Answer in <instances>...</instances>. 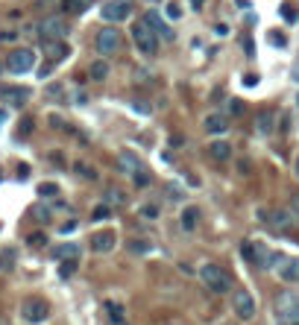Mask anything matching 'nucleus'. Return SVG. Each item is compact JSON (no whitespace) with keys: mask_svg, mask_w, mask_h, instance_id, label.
<instances>
[{"mask_svg":"<svg viewBox=\"0 0 299 325\" xmlns=\"http://www.w3.org/2000/svg\"><path fill=\"white\" fill-rule=\"evenodd\" d=\"M73 167H76V173H79L82 179H97V170H94V167H88L85 161H76Z\"/></svg>","mask_w":299,"mask_h":325,"instance_id":"obj_28","label":"nucleus"},{"mask_svg":"<svg viewBox=\"0 0 299 325\" xmlns=\"http://www.w3.org/2000/svg\"><path fill=\"white\" fill-rule=\"evenodd\" d=\"M15 267V249H3L0 252V270H12Z\"/></svg>","mask_w":299,"mask_h":325,"instance_id":"obj_27","label":"nucleus"},{"mask_svg":"<svg viewBox=\"0 0 299 325\" xmlns=\"http://www.w3.org/2000/svg\"><path fill=\"white\" fill-rule=\"evenodd\" d=\"M106 202H109V205L123 208V205H126V196H123V191H120V188H106Z\"/></svg>","mask_w":299,"mask_h":325,"instance_id":"obj_24","label":"nucleus"},{"mask_svg":"<svg viewBox=\"0 0 299 325\" xmlns=\"http://www.w3.org/2000/svg\"><path fill=\"white\" fill-rule=\"evenodd\" d=\"M21 320L29 325H41L50 320V305L44 302V299H38V296H29V299H23L21 302Z\"/></svg>","mask_w":299,"mask_h":325,"instance_id":"obj_3","label":"nucleus"},{"mask_svg":"<svg viewBox=\"0 0 299 325\" xmlns=\"http://www.w3.org/2000/svg\"><path fill=\"white\" fill-rule=\"evenodd\" d=\"M244 85H250V88L258 85V73H247V76H244Z\"/></svg>","mask_w":299,"mask_h":325,"instance_id":"obj_40","label":"nucleus"},{"mask_svg":"<svg viewBox=\"0 0 299 325\" xmlns=\"http://www.w3.org/2000/svg\"><path fill=\"white\" fill-rule=\"evenodd\" d=\"M150 249H153V246H150L147 240H138V238H135V240H129V252H135V255H147Z\"/></svg>","mask_w":299,"mask_h":325,"instance_id":"obj_26","label":"nucleus"},{"mask_svg":"<svg viewBox=\"0 0 299 325\" xmlns=\"http://www.w3.org/2000/svg\"><path fill=\"white\" fill-rule=\"evenodd\" d=\"M18 38V32H0V41H15Z\"/></svg>","mask_w":299,"mask_h":325,"instance_id":"obj_44","label":"nucleus"},{"mask_svg":"<svg viewBox=\"0 0 299 325\" xmlns=\"http://www.w3.org/2000/svg\"><path fill=\"white\" fill-rule=\"evenodd\" d=\"M208 155L214 161H229L232 158V147L226 141H214V144H208Z\"/></svg>","mask_w":299,"mask_h":325,"instance_id":"obj_19","label":"nucleus"},{"mask_svg":"<svg viewBox=\"0 0 299 325\" xmlns=\"http://www.w3.org/2000/svg\"><path fill=\"white\" fill-rule=\"evenodd\" d=\"M132 179H135V185H138V188H147V185H150V173H147L144 167H141V170H138Z\"/></svg>","mask_w":299,"mask_h":325,"instance_id":"obj_34","label":"nucleus"},{"mask_svg":"<svg viewBox=\"0 0 299 325\" xmlns=\"http://www.w3.org/2000/svg\"><path fill=\"white\" fill-rule=\"evenodd\" d=\"M29 88H21V85H0V100L3 103H9V106H23L26 100H29Z\"/></svg>","mask_w":299,"mask_h":325,"instance_id":"obj_10","label":"nucleus"},{"mask_svg":"<svg viewBox=\"0 0 299 325\" xmlns=\"http://www.w3.org/2000/svg\"><path fill=\"white\" fill-rule=\"evenodd\" d=\"M100 15L109 21V23H120V21H126L129 15H132V0H106L103 3V9H100Z\"/></svg>","mask_w":299,"mask_h":325,"instance_id":"obj_4","label":"nucleus"},{"mask_svg":"<svg viewBox=\"0 0 299 325\" xmlns=\"http://www.w3.org/2000/svg\"><path fill=\"white\" fill-rule=\"evenodd\" d=\"M117 167H120V173H126V176H135V173L141 170V161H138V155H135L132 150H123V152L117 155Z\"/></svg>","mask_w":299,"mask_h":325,"instance_id":"obj_13","label":"nucleus"},{"mask_svg":"<svg viewBox=\"0 0 299 325\" xmlns=\"http://www.w3.org/2000/svg\"><path fill=\"white\" fill-rule=\"evenodd\" d=\"M294 79H297V82H299V65H297V67H294Z\"/></svg>","mask_w":299,"mask_h":325,"instance_id":"obj_47","label":"nucleus"},{"mask_svg":"<svg viewBox=\"0 0 299 325\" xmlns=\"http://www.w3.org/2000/svg\"><path fill=\"white\" fill-rule=\"evenodd\" d=\"M150 3H156V0H150Z\"/></svg>","mask_w":299,"mask_h":325,"instance_id":"obj_50","label":"nucleus"},{"mask_svg":"<svg viewBox=\"0 0 299 325\" xmlns=\"http://www.w3.org/2000/svg\"><path fill=\"white\" fill-rule=\"evenodd\" d=\"M97 50L103 56H112L115 50H120V32H117V26H106V29L97 32Z\"/></svg>","mask_w":299,"mask_h":325,"instance_id":"obj_8","label":"nucleus"},{"mask_svg":"<svg viewBox=\"0 0 299 325\" xmlns=\"http://www.w3.org/2000/svg\"><path fill=\"white\" fill-rule=\"evenodd\" d=\"M214 32L223 38V35H229V26H226V23H217V26H214Z\"/></svg>","mask_w":299,"mask_h":325,"instance_id":"obj_43","label":"nucleus"},{"mask_svg":"<svg viewBox=\"0 0 299 325\" xmlns=\"http://www.w3.org/2000/svg\"><path fill=\"white\" fill-rule=\"evenodd\" d=\"M267 217H270L267 223H270L273 232H291V220H294L291 211H282V208H279V211H267Z\"/></svg>","mask_w":299,"mask_h":325,"instance_id":"obj_15","label":"nucleus"},{"mask_svg":"<svg viewBox=\"0 0 299 325\" xmlns=\"http://www.w3.org/2000/svg\"><path fill=\"white\" fill-rule=\"evenodd\" d=\"M0 325H3V323H0Z\"/></svg>","mask_w":299,"mask_h":325,"instance_id":"obj_51","label":"nucleus"},{"mask_svg":"<svg viewBox=\"0 0 299 325\" xmlns=\"http://www.w3.org/2000/svg\"><path fill=\"white\" fill-rule=\"evenodd\" d=\"M106 314H109V320L117 325H126V317H123V305H117V302H106Z\"/></svg>","mask_w":299,"mask_h":325,"instance_id":"obj_22","label":"nucleus"},{"mask_svg":"<svg viewBox=\"0 0 299 325\" xmlns=\"http://www.w3.org/2000/svg\"><path fill=\"white\" fill-rule=\"evenodd\" d=\"M53 255L62 261V258H70V261H79V243H62L53 249Z\"/></svg>","mask_w":299,"mask_h":325,"instance_id":"obj_21","label":"nucleus"},{"mask_svg":"<svg viewBox=\"0 0 299 325\" xmlns=\"http://www.w3.org/2000/svg\"><path fill=\"white\" fill-rule=\"evenodd\" d=\"M200 217H203V211H200L197 205H185L182 214H179V226H182L185 232H194L197 223H200Z\"/></svg>","mask_w":299,"mask_h":325,"instance_id":"obj_14","label":"nucleus"},{"mask_svg":"<svg viewBox=\"0 0 299 325\" xmlns=\"http://www.w3.org/2000/svg\"><path fill=\"white\" fill-rule=\"evenodd\" d=\"M132 41H135L138 53H144V56H156V50H159V35L153 32V26H150L144 18L135 21V26H132Z\"/></svg>","mask_w":299,"mask_h":325,"instance_id":"obj_2","label":"nucleus"},{"mask_svg":"<svg viewBox=\"0 0 299 325\" xmlns=\"http://www.w3.org/2000/svg\"><path fill=\"white\" fill-rule=\"evenodd\" d=\"M38 194H41V196H59V185H56V182H41V185H38Z\"/></svg>","mask_w":299,"mask_h":325,"instance_id":"obj_29","label":"nucleus"},{"mask_svg":"<svg viewBox=\"0 0 299 325\" xmlns=\"http://www.w3.org/2000/svg\"><path fill=\"white\" fill-rule=\"evenodd\" d=\"M38 35H41V38H65V35H68L65 18H62V15H47V18H41Z\"/></svg>","mask_w":299,"mask_h":325,"instance_id":"obj_7","label":"nucleus"},{"mask_svg":"<svg viewBox=\"0 0 299 325\" xmlns=\"http://www.w3.org/2000/svg\"><path fill=\"white\" fill-rule=\"evenodd\" d=\"M297 176H299V158H297Z\"/></svg>","mask_w":299,"mask_h":325,"instance_id":"obj_48","label":"nucleus"},{"mask_svg":"<svg viewBox=\"0 0 299 325\" xmlns=\"http://www.w3.org/2000/svg\"><path fill=\"white\" fill-rule=\"evenodd\" d=\"M282 18H285V21H291V23H294V21H297V18H299L297 6H294V3H285V6H282Z\"/></svg>","mask_w":299,"mask_h":325,"instance_id":"obj_32","label":"nucleus"},{"mask_svg":"<svg viewBox=\"0 0 299 325\" xmlns=\"http://www.w3.org/2000/svg\"><path fill=\"white\" fill-rule=\"evenodd\" d=\"M255 129H258L261 135H270V132L276 129V111H270V108L258 111V114H255Z\"/></svg>","mask_w":299,"mask_h":325,"instance_id":"obj_18","label":"nucleus"},{"mask_svg":"<svg viewBox=\"0 0 299 325\" xmlns=\"http://www.w3.org/2000/svg\"><path fill=\"white\" fill-rule=\"evenodd\" d=\"M76 273V261H70V258H62V264H59V276L62 279H70Z\"/></svg>","mask_w":299,"mask_h":325,"instance_id":"obj_25","label":"nucleus"},{"mask_svg":"<svg viewBox=\"0 0 299 325\" xmlns=\"http://www.w3.org/2000/svg\"><path fill=\"white\" fill-rule=\"evenodd\" d=\"M203 129L208 132V135H226L229 132V114H220V111H211L206 120H203Z\"/></svg>","mask_w":299,"mask_h":325,"instance_id":"obj_12","label":"nucleus"},{"mask_svg":"<svg viewBox=\"0 0 299 325\" xmlns=\"http://www.w3.org/2000/svg\"><path fill=\"white\" fill-rule=\"evenodd\" d=\"M132 108H135V111H141V114H150V106H144V100H135V103H132Z\"/></svg>","mask_w":299,"mask_h":325,"instance_id":"obj_39","label":"nucleus"},{"mask_svg":"<svg viewBox=\"0 0 299 325\" xmlns=\"http://www.w3.org/2000/svg\"><path fill=\"white\" fill-rule=\"evenodd\" d=\"M6 67H9L12 73H26V70H32V67H35V53H32L29 47H21V50L9 53Z\"/></svg>","mask_w":299,"mask_h":325,"instance_id":"obj_6","label":"nucleus"},{"mask_svg":"<svg viewBox=\"0 0 299 325\" xmlns=\"http://www.w3.org/2000/svg\"><path fill=\"white\" fill-rule=\"evenodd\" d=\"M200 282H203L211 293H217V296H223V293L232 290V276H229L220 264H203V267H200Z\"/></svg>","mask_w":299,"mask_h":325,"instance_id":"obj_1","label":"nucleus"},{"mask_svg":"<svg viewBox=\"0 0 299 325\" xmlns=\"http://www.w3.org/2000/svg\"><path fill=\"white\" fill-rule=\"evenodd\" d=\"M167 18H170V21H179V18H182L179 3H167Z\"/></svg>","mask_w":299,"mask_h":325,"instance_id":"obj_37","label":"nucleus"},{"mask_svg":"<svg viewBox=\"0 0 299 325\" xmlns=\"http://www.w3.org/2000/svg\"><path fill=\"white\" fill-rule=\"evenodd\" d=\"M6 120H9V111H6V108H0V126H3Z\"/></svg>","mask_w":299,"mask_h":325,"instance_id":"obj_45","label":"nucleus"},{"mask_svg":"<svg viewBox=\"0 0 299 325\" xmlns=\"http://www.w3.org/2000/svg\"><path fill=\"white\" fill-rule=\"evenodd\" d=\"M288 211H291V217L299 223V191L297 194H291V208H288Z\"/></svg>","mask_w":299,"mask_h":325,"instance_id":"obj_35","label":"nucleus"},{"mask_svg":"<svg viewBox=\"0 0 299 325\" xmlns=\"http://www.w3.org/2000/svg\"><path fill=\"white\" fill-rule=\"evenodd\" d=\"M88 76H91L94 82H106V79H109V65H106L103 59L91 62V67H88Z\"/></svg>","mask_w":299,"mask_h":325,"instance_id":"obj_20","label":"nucleus"},{"mask_svg":"<svg viewBox=\"0 0 299 325\" xmlns=\"http://www.w3.org/2000/svg\"><path fill=\"white\" fill-rule=\"evenodd\" d=\"M232 308H235V317H238L241 323H250V320L255 317V299H253V293H250V290H235Z\"/></svg>","mask_w":299,"mask_h":325,"instance_id":"obj_5","label":"nucleus"},{"mask_svg":"<svg viewBox=\"0 0 299 325\" xmlns=\"http://www.w3.org/2000/svg\"><path fill=\"white\" fill-rule=\"evenodd\" d=\"M109 217H112V208H109V205H97L94 214H91V220H109Z\"/></svg>","mask_w":299,"mask_h":325,"instance_id":"obj_33","label":"nucleus"},{"mask_svg":"<svg viewBox=\"0 0 299 325\" xmlns=\"http://www.w3.org/2000/svg\"><path fill=\"white\" fill-rule=\"evenodd\" d=\"M115 243H117V232L115 229H103V232L91 235V249L94 252H112Z\"/></svg>","mask_w":299,"mask_h":325,"instance_id":"obj_11","label":"nucleus"},{"mask_svg":"<svg viewBox=\"0 0 299 325\" xmlns=\"http://www.w3.org/2000/svg\"><path fill=\"white\" fill-rule=\"evenodd\" d=\"M59 232H62V235H70V232H76V220H68V223H62V226H59Z\"/></svg>","mask_w":299,"mask_h":325,"instance_id":"obj_38","label":"nucleus"},{"mask_svg":"<svg viewBox=\"0 0 299 325\" xmlns=\"http://www.w3.org/2000/svg\"><path fill=\"white\" fill-rule=\"evenodd\" d=\"M41 50H44V56L56 65V62H62L65 56H70V47L62 41V38H41Z\"/></svg>","mask_w":299,"mask_h":325,"instance_id":"obj_9","label":"nucleus"},{"mask_svg":"<svg viewBox=\"0 0 299 325\" xmlns=\"http://www.w3.org/2000/svg\"><path fill=\"white\" fill-rule=\"evenodd\" d=\"M291 325H299V320H297V323H291Z\"/></svg>","mask_w":299,"mask_h":325,"instance_id":"obj_49","label":"nucleus"},{"mask_svg":"<svg viewBox=\"0 0 299 325\" xmlns=\"http://www.w3.org/2000/svg\"><path fill=\"white\" fill-rule=\"evenodd\" d=\"M141 217H147V220H159V217H161V208H159V205H141Z\"/></svg>","mask_w":299,"mask_h":325,"instance_id":"obj_31","label":"nucleus"},{"mask_svg":"<svg viewBox=\"0 0 299 325\" xmlns=\"http://www.w3.org/2000/svg\"><path fill=\"white\" fill-rule=\"evenodd\" d=\"M26 243H29V246H44V243H47V235L35 232V235H29V238H26Z\"/></svg>","mask_w":299,"mask_h":325,"instance_id":"obj_36","label":"nucleus"},{"mask_svg":"<svg viewBox=\"0 0 299 325\" xmlns=\"http://www.w3.org/2000/svg\"><path fill=\"white\" fill-rule=\"evenodd\" d=\"M191 6H194V9H200V6H203V0H191Z\"/></svg>","mask_w":299,"mask_h":325,"instance_id":"obj_46","label":"nucleus"},{"mask_svg":"<svg viewBox=\"0 0 299 325\" xmlns=\"http://www.w3.org/2000/svg\"><path fill=\"white\" fill-rule=\"evenodd\" d=\"M62 6L70 12V15H82L91 9V0H62Z\"/></svg>","mask_w":299,"mask_h":325,"instance_id":"obj_23","label":"nucleus"},{"mask_svg":"<svg viewBox=\"0 0 299 325\" xmlns=\"http://www.w3.org/2000/svg\"><path fill=\"white\" fill-rule=\"evenodd\" d=\"M270 41H273L276 47H285V35H279V32H273V35H270Z\"/></svg>","mask_w":299,"mask_h":325,"instance_id":"obj_41","label":"nucleus"},{"mask_svg":"<svg viewBox=\"0 0 299 325\" xmlns=\"http://www.w3.org/2000/svg\"><path fill=\"white\" fill-rule=\"evenodd\" d=\"M244 108H247V106H244V100H229V106H226V111H229L232 117H241V114H244Z\"/></svg>","mask_w":299,"mask_h":325,"instance_id":"obj_30","label":"nucleus"},{"mask_svg":"<svg viewBox=\"0 0 299 325\" xmlns=\"http://www.w3.org/2000/svg\"><path fill=\"white\" fill-rule=\"evenodd\" d=\"M144 21L153 26V32H156V35H164V41H173V29L161 21V15H159V12H147V18H144Z\"/></svg>","mask_w":299,"mask_h":325,"instance_id":"obj_17","label":"nucleus"},{"mask_svg":"<svg viewBox=\"0 0 299 325\" xmlns=\"http://www.w3.org/2000/svg\"><path fill=\"white\" fill-rule=\"evenodd\" d=\"M29 132H32V120H29V117H26V120H23V123H21V135H29Z\"/></svg>","mask_w":299,"mask_h":325,"instance_id":"obj_42","label":"nucleus"},{"mask_svg":"<svg viewBox=\"0 0 299 325\" xmlns=\"http://www.w3.org/2000/svg\"><path fill=\"white\" fill-rule=\"evenodd\" d=\"M279 276L288 284H299V258H285L282 267H279Z\"/></svg>","mask_w":299,"mask_h":325,"instance_id":"obj_16","label":"nucleus"}]
</instances>
